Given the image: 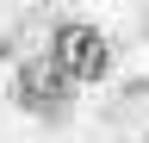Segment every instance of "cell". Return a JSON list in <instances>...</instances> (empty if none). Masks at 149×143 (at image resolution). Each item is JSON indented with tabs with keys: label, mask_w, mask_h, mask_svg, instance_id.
I'll return each mask as SVG.
<instances>
[{
	"label": "cell",
	"mask_w": 149,
	"mask_h": 143,
	"mask_svg": "<svg viewBox=\"0 0 149 143\" xmlns=\"http://www.w3.org/2000/svg\"><path fill=\"white\" fill-rule=\"evenodd\" d=\"M74 93H81V87L62 75V62H56L50 50H44V56H25L19 75H13V100L25 106V112H44V118H62L74 106Z\"/></svg>",
	"instance_id": "7a4b0ae2"
},
{
	"label": "cell",
	"mask_w": 149,
	"mask_h": 143,
	"mask_svg": "<svg viewBox=\"0 0 149 143\" xmlns=\"http://www.w3.org/2000/svg\"><path fill=\"white\" fill-rule=\"evenodd\" d=\"M50 56L62 62V75L74 87H100L112 75V44H106V31L100 25H87V19H62L50 31Z\"/></svg>",
	"instance_id": "6da1fadb"
}]
</instances>
